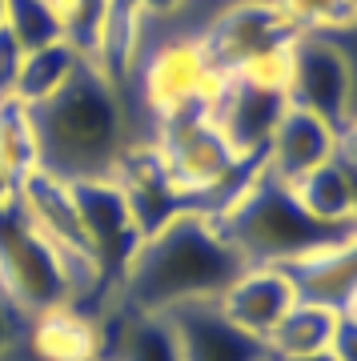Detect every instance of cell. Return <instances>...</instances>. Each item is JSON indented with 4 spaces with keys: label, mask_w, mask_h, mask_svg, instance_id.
<instances>
[{
    "label": "cell",
    "mask_w": 357,
    "mask_h": 361,
    "mask_svg": "<svg viewBox=\"0 0 357 361\" xmlns=\"http://www.w3.org/2000/svg\"><path fill=\"white\" fill-rule=\"evenodd\" d=\"M301 32H341L357 20V0H277Z\"/></svg>",
    "instance_id": "cell-23"
},
{
    "label": "cell",
    "mask_w": 357,
    "mask_h": 361,
    "mask_svg": "<svg viewBox=\"0 0 357 361\" xmlns=\"http://www.w3.org/2000/svg\"><path fill=\"white\" fill-rule=\"evenodd\" d=\"M285 92L294 109L321 116L325 125L341 129L357 113L353 92V65L345 56L341 40L329 32H301L289 49V73H285Z\"/></svg>",
    "instance_id": "cell-6"
},
{
    "label": "cell",
    "mask_w": 357,
    "mask_h": 361,
    "mask_svg": "<svg viewBox=\"0 0 357 361\" xmlns=\"http://www.w3.org/2000/svg\"><path fill=\"white\" fill-rule=\"evenodd\" d=\"M353 313H357V301H353Z\"/></svg>",
    "instance_id": "cell-34"
},
{
    "label": "cell",
    "mask_w": 357,
    "mask_h": 361,
    "mask_svg": "<svg viewBox=\"0 0 357 361\" xmlns=\"http://www.w3.org/2000/svg\"><path fill=\"white\" fill-rule=\"evenodd\" d=\"M0 169L20 185V180L40 169L37 153V129H32V113L20 101L0 104Z\"/></svg>",
    "instance_id": "cell-22"
},
{
    "label": "cell",
    "mask_w": 357,
    "mask_h": 361,
    "mask_svg": "<svg viewBox=\"0 0 357 361\" xmlns=\"http://www.w3.org/2000/svg\"><path fill=\"white\" fill-rule=\"evenodd\" d=\"M4 28L20 40L25 52H37V49H49V44L68 40V16H64V8L56 0H8Z\"/></svg>",
    "instance_id": "cell-21"
},
{
    "label": "cell",
    "mask_w": 357,
    "mask_h": 361,
    "mask_svg": "<svg viewBox=\"0 0 357 361\" xmlns=\"http://www.w3.org/2000/svg\"><path fill=\"white\" fill-rule=\"evenodd\" d=\"M20 65H25V49L20 40L0 28V104L4 101H16V77H20Z\"/></svg>",
    "instance_id": "cell-24"
},
{
    "label": "cell",
    "mask_w": 357,
    "mask_h": 361,
    "mask_svg": "<svg viewBox=\"0 0 357 361\" xmlns=\"http://www.w3.org/2000/svg\"><path fill=\"white\" fill-rule=\"evenodd\" d=\"M333 157H337V129L325 125L321 116L289 104V113L281 116L277 133L265 149V173L294 185V180H301L305 173L321 169Z\"/></svg>",
    "instance_id": "cell-12"
},
{
    "label": "cell",
    "mask_w": 357,
    "mask_h": 361,
    "mask_svg": "<svg viewBox=\"0 0 357 361\" xmlns=\"http://www.w3.org/2000/svg\"><path fill=\"white\" fill-rule=\"evenodd\" d=\"M37 129L40 169L61 180L113 177L125 157V109L116 101L113 80L80 56L77 73L56 97L28 109Z\"/></svg>",
    "instance_id": "cell-2"
},
{
    "label": "cell",
    "mask_w": 357,
    "mask_h": 361,
    "mask_svg": "<svg viewBox=\"0 0 357 361\" xmlns=\"http://www.w3.org/2000/svg\"><path fill=\"white\" fill-rule=\"evenodd\" d=\"M213 89H217V80L205 68L197 40L193 44H169V49H161L153 56L149 73H145V92H149L157 113H173V109H181V104H189V101L213 97Z\"/></svg>",
    "instance_id": "cell-15"
},
{
    "label": "cell",
    "mask_w": 357,
    "mask_h": 361,
    "mask_svg": "<svg viewBox=\"0 0 357 361\" xmlns=\"http://www.w3.org/2000/svg\"><path fill=\"white\" fill-rule=\"evenodd\" d=\"M113 180L121 185V193H125L128 209H133V217H137L140 237H153V233L165 229L173 217L193 213L189 197L177 189V180L169 177L165 161H161V153H157L153 145H149V149L128 145L125 157L116 161Z\"/></svg>",
    "instance_id": "cell-9"
},
{
    "label": "cell",
    "mask_w": 357,
    "mask_h": 361,
    "mask_svg": "<svg viewBox=\"0 0 357 361\" xmlns=\"http://www.w3.org/2000/svg\"><path fill=\"white\" fill-rule=\"evenodd\" d=\"M16 193L25 201V209L32 213L44 237H49L56 249H77V253H89L85 245V229H80V217H77V205H73V193H68V180L52 177L44 169H32Z\"/></svg>",
    "instance_id": "cell-16"
},
{
    "label": "cell",
    "mask_w": 357,
    "mask_h": 361,
    "mask_svg": "<svg viewBox=\"0 0 357 361\" xmlns=\"http://www.w3.org/2000/svg\"><path fill=\"white\" fill-rule=\"evenodd\" d=\"M16 349V317H13V301L0 293V361H8V353Z\"/></svg>",
    "instance_id": "cell-26"
},
{
    "label": "cell",
    "mask_w": 357,
    "mask_h": 361,
    "mask_svg": "<svg viewBox=\"0 0 357 361\" xmlns=\"http://www.w3.org/2000/svg\"><path fill=\"white\" fill-rule=\"evenodd\" d=\"M101 361H104V357H101Z\"/></svg>",
    "instance_id": "cell-35"
},
{
    "label": "cell",
    "mask_w": 357,
    "mask_h": 361,
    "mask_svg": "<svg viewBox=\"0 0 357 361\" xmlns=\"http://www.w3.org/2000/svg\"><path fill=\"white\" fill-rule=\"evenodd\" d=\"M4 16H8V0H0V28H4Z\"/></svg>",
    "instance_id": "cell-32"
},
{
    "label": "cell",
    "mask_w": 357,
    "mask_h": 361,
    "mask_svg": "<svg viewBox=\"0 0 357 361\" xmlns=\"http://www.w3.org/2000/svg\"><path fill=\"white\" fill-rule=\"evenodd\" d=\"M221 233L233 241V249L245 257V265H297L341 245L357 233V225H329L309 213L285 180L261 177L249 185V193L237 197L217 217Z\"/></svg>",
    "instance_id": "cell-3"
},
{
    "label": "cell",
    "mask_w": 357,
    "mask_h": 361,
    "mask_svg": "<svg viewBox=\"0 0 357 361\" xmlns=\"http://www.w3.org/2000/svg\"><path fill=\"white\" fill-rule=\"evenodd\" d=\"M329 353H333L337 361H357V313H353V310L337 313V325H333Z\"/></svg>",
    "instance_id": "cell-25"
},
{
    "label": "cell",
    "mask_w": 357,
    "mask_h": 361,
    "mask_svg": "<svg viewBox=\"0 0 357 361\" xmlns=\"http://www.w3.org/2000/svg\"><path fill=\"white\" fill-rule=\"evenodd\" d=\"M333 325H337V313L325 310V305H313V301H301L297 297L294 310L285 313L273 329H269L265 345L273 361L285 357H309V353H325L333 341Z\"/></svg>",
    "instance_id": "cell-18"
},
{
    "label": "cell",
    "mask_w": 357,
    "mask_h": 361,
    "mask_svg": "<svg viewBox=\"0 0 357 361\" xmlns=\"http://www.w3.org/2000/svg\"><path fill=\"white\" fill-rule=\"evenodd\" d=\"M68 193H73L80 229H85V245H89V257L101 269L104 289H121L128 265H133L140 241H145L121 185L113 177H85V180H68Z\"/></svg>",
    "instance_id": "cell-7"
},
{
    "label": "cell",
    "mask_w": 357,
    "mask_h": 361,
    "mask_svg": "<svg viewBox=\"0 0 357 361\" xmlns=\"http://www.w3.org/2000/svg\"><path fill=\"white\" fill-rule=\"evenodd\" d=\"M8 197H16V180L8 177V173H4V169H0V205H4V201H8Z\"/></svg>",
    "instance_id": "cell-30"
},
{
    "label": "cell",
    "mask_w": 357,
    "mask_h": 361,
    "mask_svg": "<svg viewBox=\"0 0 357 361\" xmlns=\"http://www.w3.org/2000/svg\"><path fill=\"white\" fill-rule=\"evenodd\" d=\"M285 361H337V357L325 349V353H309V357H285Z\"/></svg>",
    "instance_id": "cell-31"
},
{
    "label": "cell",
    "mask_w": 357,
    "mask_h": 361,
    "mask_svg": "<svg viewBox=\"0 0 357 361\" xmlns=\"http://www.w3.org/2000/svg\"><path fill=\"white\" fill-rule=\"evenodd\" d=\"M80 56H85V52H80L73 40L25 52V65H20V77H16V101L28 104V109H37V104H44L49 97H56V92L68 85V77L77 73Z\"/></svg>",
    "instance_id": "cell-20"
},
{
    "label": "cell",
    "mask_w": 357,
    "mask_h": 361,
    "mask_svg": "<svg viewBox=\"0 0 357 361\" xmlns=\"http://www.w3.org/2000/svg\"><path fill=\"white\" fill-rule=\"evenodd\" d=\"M32 349L40 361H101V325L89 313L61 305L32 322Z\"/></svg>",
    "instance_id": "cell-17"
},
{
    "label": "cell",
    "mask_w": 357,
    "mask_h": 361,
    "mask_svg": "<svg viewBox=\"0 0 357 361\" xmlns=\"http://www.w3.org/2000/svg\"><path fill=\"white\" fill-rule=\"evenodd\" d=\"M140 8H149V13H177L181 0H140Z\"/></svg>",
    "instance_id": "cell-29"
},
{
    "label": "cell",
    "mask_w": 357,
    "mask_h": 361,
    "mask_svg": "<svg viewBox=\"0 0 357 361\" xmlns=\"http://www.w3.org/2000/svg\"><path fill=\"white\" fill-rule=\"evenodd\" d=\"M297 37H301V28L277 0H245L213 20V28L197 40V49H201V61L213 73V80H225L289 52Z\"/></svg>",
    "instance_id": "cell-5"
},
{
    "label": "cell",
    "mask_w": 357,
    "mask_h": 361,
    "mask_svg": "<svg viewBox=\"0 0 357 361\" xmlns=\"http://www.w3.org/2000/svg\"><path fill=\"white\" fill-rule=\"evenodd\" d=\"M289 277L297 285V297L301 301H313V305H325L333 313L353 310L357 301V233L341 245L325 249L317 257L297 261V265H285Z\"/></svg>",
    "instance_id": "cell-14"
},
{
    "label": "cell",
    "mask_w": 357,
    "mask_h": 361,
    "mask_svg": "<svg viewBox=\"0 0 357 361\" xmlns=\"http://www.w3.org/2000/svg\"><path fill=\"white\" fill-rule=\"evenodd\" d=\"M337 157H341L345 165L357 169V113L345 121L341 129H337Z\"/></svg>",
    "instance_id": "cell-27"
},
{
    "label": "cell",
    "mask_w": 357,
    "mask_h": 361,
    "mask_svg": "<svg viewBox=\"0 0 357 361\" xmlns=\"http://www.w3.org/2000/svg\"><path fill=\"white\" fill-rule=\"evenodd\" d=\"M104 361H185L181 337L165 313H137L121 305L101 329Z\"/></svg>",
    "instance_id": "cell-13"
},
{
    "label": "cell",
    "mask_w": 357,
    "mask_h": 361,
    "mask_svg": "<svg viewBox=\"0 0 357 361\" xmlns=\"http://www.w3.org/2000/svg\"><path fill=\"white\" fill-rule=\"evenodd\" d=\"M341 49L349 56V65H353V92H357V20L349 28H341Z\"/></svg>",
    "instance_id": "cell-28"
},
{
    "label": "cell",
    "mask_w": 357,
    "mask_h": 361,
    "mask_svg": "<svg viewBox=\"0 0 357 361\" xmlns=\"http://www.w3.org/2000/svg\"><path fill=\"white\" fill-rule=\"evenodd\" d=\"M289 113V92L277 80L257 77H225L213 89V125L221 129L233 157H265L281 116Z\"/></svg>",
    "instance_id": "cell-8"
},
{
    "label": "cell",
    "mask_w": 357,
    "mask_h": 361,
    "mask_svg": "<svg viewBox=\"0 0 357 361\" xmlns=\"http://www.w3.org/2000/svg\"><path fill=\"white\" fill-rule=\"evenodd\" d=\"M245 269L249 265L221 233L217 217L181 213L140 241L116 293L121 305L137 313H173L197 301H221Z\"/></svg>",
    "instance_id": "cell-1"
},
{
    "label": "cell",
    "mask_w": 357,
    "mask_h": 361,
    "mask_svg": "<svg viewBox=\"0 0 357 361\" xmlns=\"http://www.w3.org/2000/svg\"><path fill=\"white\" fill-rule=\"evenodd\" d=\"M181 337L185 361H273L261 337L245 334L221 313L217 301H197L165 313Z\"/></svg>",
    "instance_id": "cell-10"
},
{
    "label": "cell",
    "mask_w": 357,
    "mask_h": 361,
    "mask_svg": "<svg viewBox=\"0 0 357 361\" xmlns=\"http://www.w3.org/2000/svg\"><path fill=\"white\" fill-rule=\"evenodd\" d=\"M297 193V201L313 213L317 221H329V225H357V185L349 177V169L333 157L321 169L305 173L301 180L289 185Z\"/></svg>",
    "instance_id": "cell-19"
},
{
    "label": "cell",
    "mask_w": 357,
    "mask_h": 361,
    "mask_svg": "<svg viewBox=\"0 0 357 361\" xmlns=\"http://www.w3.org/2000/svg\"><path fill=\"white\" fill-rule=\"evenodd\" d=\"M56 4H61V8H68V4H73V0H56Z\"/></svg>",
    "instance_id": "cell-33"
},
{
    "label": "cell",
    "mask_w": 357,
    "mask_h": 361,
    "mask_svg": "<svg viewBox=\"0 0 357 361\" xmlns=\"http://www.w3.org/2000/svg\"><path fill=\"white\" fill-rule=\"evenodd\" d=\"M0 293L32 317L73 301L61 253L32 221L20 193L0 205Z\"/></svg>",
    "instance_id": "cell-4"
},
{
    "label": "cell",
    "mask_w": 357,
    "mask_h": 361,
    "mask_svg": "<svg viewBox=\"0 0 357 361\" xmlns=\"http://www.w3.org/2000/svg\"><path fill=\"white\" fill-rule=\"evenodd\" d=\"M294 301H297V285L289 277V269H281V265H249L221 293L217 305L237 329L265 341L269 329L294 310Z\"/></svg>",
    "instance_id": "cell-11"
}]
</instances>
